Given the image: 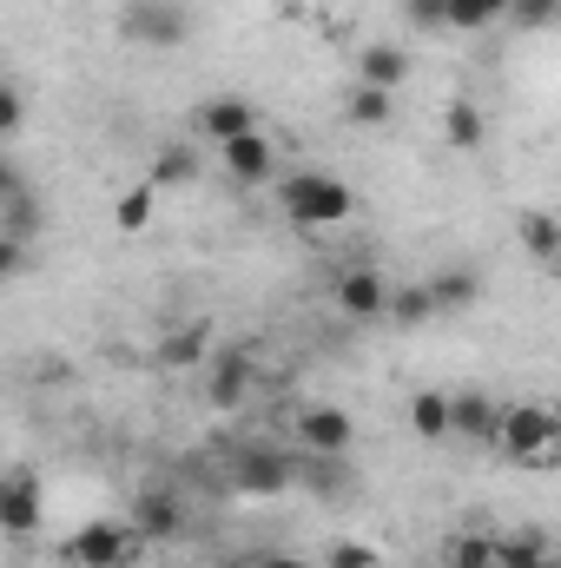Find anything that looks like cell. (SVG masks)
Here are the masks:
<instances>
[{"instance_id":"cell-1","label":"cell","mask_w":561,"mask_h":568,"mask_svg":"<svg viewBox=\"0 0 561 568\" xmlns=\"http://www.w3.org/2000/svg\"><path fill=\"white\" fill-rule=\"evenodd\" d=\"M278 199H284V219L290 225H304V232H330V225H344L350 212H357V192L337 179V172H290L278 185Z\"/></svg>"},{"instance_id":"cell-2","label":"cell","mask_w":561,"mask_h":568,"mask_svg":"<svg viewBox=\"0 0 561 568\" xmlns=\"http://www.w3.org/2000/svg\"><path fill=\"white\" fill-rule=\"evenodd\" d=\"M120 33L133 47H185L192 40V7L185 0H126L120 7Z\"/></svg>"},{"instance_id":"cell-3","label":"cell","mask_w":561,"mask_h":568,"mask_svg":"<svg viewBox=\"0 0 561 568\" xmlns=\"http://www.w3.org/2000/svg\"><path fill=\"white\" fill-rule=\"evenodd\" d=\"M489 443H496L502 456H536V463H549V456H555V410H542V404H509V410H496Z\"/></svg>"},{"instance_id":"cell-4","label":"cell","mask_w":561,"mask_h":568,"mask_svg":"<svg viewBox=\"0 0 561 568\" xmlns=\"http://www.w3.org/2000/svg\"><path fill=\"white\" fill-rule=\"evenodd\" d=\"M140 549L145 542H133L126 523H86V529L67 536V562L73 568H120V562H133Z\"/></svg>"},{"instance_id":"cell-5","label":"cell","mask_w":561,"mask_h":568,"mask_svg":"<svg viewBox=\"0 0 561 568\" xmlns=\"http://www.w3.org/2000/svg\"><path fill=\"white\" fill-rule=\"evenodd\" d=\"M290 476H297V463L278 456V449H265V443H245L238 449V463H232V483H238V496H284L290 489Z\"/></svg>"},{"instance_id":"cell-6","label":"cell","mask_w":561,"mask_h":568,"mask_svg":"<svg viewBox=\"0 0 561 568\" xmlns=\"http://www.w3.org/2000/svg\"><path fill=\"white\" fill-rule=\"evenodd\" d=\"M40 516H47V503H40V476H33V469L0 476V536L27 542V536H40Z\"/></svg>"},{"instance_id":"cell-7","label":"cell","mask_w":561,"mask_h":568,"mask_svg":"<svg viewBox=\"0 0 561 568\" xmlns=\"http://www.w3.org/2000/svg\"><path fill=\"white\" fill-rule=\"evenodd\" d=\"M350 443H357V417L337 410V404H310L297 417V449L304 456H350Z\"/></svg>"},{"instance_id":"cell-8","label":"cell","mask_w":561,"mask_h":568,"mask_svg":"<svg viewBox=\"0 0 561 568\" xmlns=\"http://www.w3.org/2000/svg\"><path fill=\"white\" fill-rule=\"evenodd\" d=\"M192 126L212 145H232V140H245V133H258V106H252L245 93H218V100H205V106L192 113Z\"/></svg>"},{"instance_id":"cell-9","label":"cell","mask_w":561,"mask_h":568,"mask_svg":"<svg viewBox=\"0 0 561 568\" xmlns=\"http://www.w3.org/2000/svg\"><path fill=\"white\" fill-rule=\"evenodd\" d=\"M404 80H410V53H404L397 40H370V47L357 53V87H377V93H404Z\"/></svg>"},{"instance_id":"cell-10","label":"cell","mask_w":561,"mask_h":568,"mask_svg":"<svg viewBox=\"0 0 561 568\" xmlns=\"http://www.w3.org/2000/svg\"><path fill=\"white\" fill-rule=\"evenodd\" d=\"M225 152V172L238 179V185H272L278 179V145L265 140V133H245V140L218 145Z\"/></svg>"},{"instance_id":"cell-11","label":"cell","mask_w":561,"mask_h":568,"mask_svg":"<svg viewBox=\"0 0 561 568\" xmlns=\"http://www.w3.org/2000/svg\"><path fill=\"white\" fill-rule=\"evenodd\" d=\"M384 304H390V284H384V272H370V265H350L344 278H337V311L344 317H384Z\"/></svg>"},{"instance_id":"cell-12","label":"cell","mask_w":561,"mask_h":568,"mask_svg":"<svg viewBox=\"0 0 561 568\" xmlns=\"http://www.w3.org/2000/svg\"><path fill=\"white\" fill-rule=\"evenodd\" d=\"M178 523H185V509H178V496L172 489H145L140 503H133V542H165V536H178Z\"/></svg>"},{"instance_id":"cell-13","label":"cell","mask_w":561,"mask_h":568,"mask_svg":"<svg viewBox=\"0 0 561 568\" xmlns=\"http://www.w3.org/2000/svg\"><path fill=\"white\" fill-rule=\"evenodd\" d=\"M496 410H502V404H489L482 390H449V436H456V443H489Z\"/></svg>"},{"instance_id":"cell-14","label":"cell","mask_w":561,"mask_h":568,"mask_svg":"<svg viewBox=\"0 0 561 568\" xmlns=\"http://www.w3.org/2000/svg\"><path fill=\"white\" fill-rule=\"evenodd\" d=\"M429 304L436 311H469L476 297H482V272L476 265H442V272H429Z\"/></svg>"},{"instance_id":"cell-15","label":"cell","mask_w":561,"mask_h":568,"mask_svg":"<svg viewBox=\"0 0 561 568\" xmlns=\"http://www.w3.org/2000/svg\"><path fill=\"white\" fill-rule=\"evenodd\" d=\"M40 225H47V199H40V192H33V185H13V192H7V199H0V232H7V239H20V245H27V239H33V232H40Z\"/></svg>"},{"instance_id":"cell-16","label":"cell","mask_w":561,"mask_h":568,"mask_svg":"<svg viewBox=\"0 0 561 568\" xmlns=\"http://www.w3.org/2000/svg\"><path fill=\"white\" fill-rule=\"evenodd\" d=\"M555 542H549V529H509V536H496V568H542V562H555L549 556Z\"/></svg>"},{"instance_id":"cell-17","label":"cell","mask_w":561,"mask_h":568,"mask_svg":"<svg viewBox=\"0 0 561 568\" xmlns=\"http://www.w3.org/2000/svg\"><path fill=\"white\" fill-rule=\"evenodd\" d=\"M482 133H489V120H482L476 100H449V106H442V140L456 145V152H476Z\"/></svg>"},{"instance_id":"cell-18","label":"cell","mask_w":561,"mask_h":568,"mask_svg":"<svg viewBox=\"0 0 561 568\" xmlns=\"http://www.w3.org/2000/svg\"><path fill=\"white\" fill-rule=\"evenodd\" d=\"M245 384H252V351H225L218 371H212V390H205V397H212L218 410H232V404L245 397Z\"/></svg>"},{"instance_id":"cell-19","label":"cell","mask_w":561,"mask_h":568,"mask_svg":"<svg viewBox=\"0 0 561 568\" xmlns=\"http://www.w3.org/2000/svg\"><path fill=\"white\" fill-rule=\"evenodd\" d=\"M442 568H496V536H482V529L442 536Z\"/></svg>"},{"instance_id":"cell-20","label":"cell","mask_w":561,"mask_h":568,"mask_svg":"<svg viewBox=\"0 0 561 568\" xmlns=\"http://www.w3.org/2000/svg\"><path fill=\"white\" fill-rule=\"evenodd\" d=\"M344 113H350V126H364V133H384V126H390V113H397V93H377V87H350Z\"/></svg>"},{"instance_id":"cell-21","label":"cell","mask_w":561,"mask_h":568,"mask_svg":"<svg viewBox=\"0 0 561 568\" xmlns=\"http://www.w3.org/2000/svg\"><path fill=\"white\" fill-rule=\"evenodd\" d=\"M192 179H198V152H192V145H165V152L152 159V172H145L152 192H172V185H192Z\"/></svg>"},{"instance_id":"cell-22","label":"cell","mask_w":561,"mask_h":568,"mask_svg":"<svg viewBox=\"0 0 561 568\" xmlns=\"http://www.w3.org/2000/svg\"><path fill=\"white\" fill-rule=\"evenodd\" d=\"M410 429L422 443H442L449 436V390H417L410 397Z\"/></svg>"},{"instance_id":"cell-23","label":"cell","mask_w":561,"mask_h":568,"mask_svg":"<svg viewBox=\"0 0 561 568\" xmlns=\"http://www.w3.org/2000/svg\"><path fill=\"white\" fill-rule=\"evenodd\" d=\"M159 364H165V371H192V364H205V324H178V331L159 344Z\"/></svg>"},{"instance_id":"cell-24","label":"cell","mask_w":561,"mask_h":568,"mask_svg":"<svg viewBox=\"0 0 561 568\" xmlns=\"http://www.w3.org/2000/svg\"><path fill=\"white\" fill-rule=\"evenodd\" d=\"M522 245L536 252V265H555V258H561V225H555V212H522Z\"/></svg>"},{"instance_id":"cell-25","label":"cell","mask_w":561,"mask_h":568,"mask_svg":"<svg viewBox=\"0 0 561 568\" xmlns=\"http://www.w3.org/2000/svg\"><path fill=\"white\" fill-rule=\"evenodd\" d=\"M496 20H502V0H442V27L456 33H482Z\"/></svg>"},{"instance_id":"cell-26","label":"cell","mask_w":561,"mask_h":568,"mask_svg":"<svg viewBox=\"0 0 561 568\" xmlns=\"http://www.w3.org/2000/svg\"><path fill=\"white\" fill-rule=\"evenodd\" d=\"M152 205H159V192L140 179L133 192H120V205H113V225H120V232H145V225H152Z\"/></svg>"},{"instance_id":"cell-27","label":"cell","mask_w":561,"mask_h":568,"mask_svg":"<svg viewBox=\"0 0 561 568\" xmlns=\"http://www.w3.org/2000/svg\"><path fill=\"white\" fill-rule=\"evenodd\" d=\"M384 311H390L404 331H410V324H429V317H436V304H429V284H404V291H390V304H384Z\"/></svg>"},{"instance_id":"cell-28","label":"cell","mask_w":561,"mask_h":568,"mask_svg":"<svg viewBox=\"0 0 561 568\" xmlns=\"http://www.w3.org/2000/svg\"><path fill=\"white\" fill-rule=\"evenodd\" d=\"M502 13H509V27H522V33H542V27H555L561 0H502Z\"/></svg>"},{"instance_id":"cell-29","label":"cell","mask_w":561,"mask_h":568,"mask_svg":"<svg viewBox=\"0 0 561 568\" xmlns=\"http://www.w3.org/2000/svg\"><path fill=\"white\" fill-rule=\"evenodd\" d=\"M404 20L417 33H442V0H404Z\"/></svg>"},{"instance_id":"cell-30","label":"cell","mask_w":561,"mask_h":568,"mask_svg":"<svg viewBox=\"0 0 561 568\" xmlns=\"http://www.w3.org/2000/svg\"><path fill=\"white\" fill-rule=\"evenodd\" d=\"M330 568H377L370 542H330Z\"/></svg>"},{"instance_id":"cell-31","label":"cell","mask_w":561,"mask_h":568,"mask_svg":"<svg viewBox=\"0 0 561 568\" xmlns=\"http://www.w3.org/2000/svg\"><path fill=\"white\" fill-rule=\"evenodd\" d=\"M20 120H27V100H20L13 87H0V140H13V133H20Z\"/></svg>"},{"instance_id":"cell-32","label":"cell","mask_w":561,"mask_h":568,"mask_svg":"<svg viewBox=\"0 0 561 568\" xmlns=\"http://www.w3.org/2000/svg\"><path fill=\"white\" fill-rule=\"evenodd\" d=\"M20 265H27V245H20V239H7V232H0V284L13 278V272H20Z\"/></svg>"},{"instance_id":"cell-33","label":"cell","mask_w":561,"mask_h":568,"mask_svg":"<svg viewBox=\"0 0 561 568\" xmlns=\"http://www.w3.org/2000/svg\"><path fill=\"white\" fill-rule=\"evenodd\" d=\"M252 568H310V562H297V556H265V562H252Z\"/></svg>"},{"instance_id":"cell-34","label":"cell","mask_w":561,"mask_h":568,"mask_svg":"<svg viewBox=\"0 0 561 568\" xmlns=\"http://www.w3.org/2000/svg\"><path fill=\"white\" fill-rule=\"evenodd\" d=\"M542 568H555V562H542Z\"/></svg>"}]
</instances>
